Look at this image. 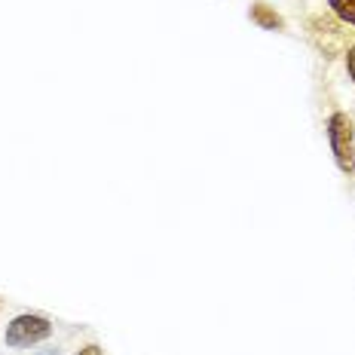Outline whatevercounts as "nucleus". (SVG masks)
<instances>
[{
    "instance_id": "1",
    "label": "nucleus",
    "mask_w": 355,
    "mask_h": 355,
    "mask_svg": "<svg viewBox=\"0 0 355 355\" xmlns=\"http://www.w3.org/2000/svg\"><path fill=\"white\" fill-rule=\"evenodd\" d=\"M328 144L334 153V162L343 175H355V125L349 120V114L337 110L328 116Z\"/></svg>"
},
{
    "instance_id": "2",
    "label": "nucleus",
    "mask_w": 355,
    "mask_h": 355,
    "mask_svg": "<svg viewBox=\"0 0 355 355\" xmlns=\"http://www.w3.org/2000/svg\"><path fill=\"white\" fill-rule=\"evenodd\" d=\"M49 337H53V322H49L46 315L25 313V315H16V319L6 324L3 343L10 346V349H28V346H37Z\"/></svg>"
},
{
    "instance_id": "3",
    "label": "nucleus",
    "mask_w": 355,
    "mask_h": 355,
    "mask_svg": "<svg viewBox=\"0 0 355 355\" xmlns=\"http://www.w3.org/2000/svg\"><path fill=\"white\" fill-rule=\"evenodd\" d=\"M248 16H251V21H254L257 28H263V31H282L285 28V19L279 16L270 3H254Z\"/></svg>"
},
{
    "instance_id": "4",
    "label": "nucleus",
    "mask_w": 355,
    "mask_h": 355,
    "mask_svg": "<svg viewBox=\"0 0 355 355\" xmlns=\"http://www.w3.org/2000/svg\"><path fill=\"white\" fill-rule=\"evenodd\" d=\"M328 6L340 21H346V25L355 28V0H328Z\"/></svg>"
},
{
    "instance_id": "5",
    "label": "nucleus",
    "mask_w": 355,
    "mask_h": 355,
    "mask_svg": "<svg viewBox=\"0 0 355 355\" xmlns=\"http://www.w3.org/2000/svg\"><path fill=\"white\" fill-rule=\"evenodd\" d=\"M73 355H105V349H101L98 343H89V346H83V349L73 352Z\"/></svg>"
},
{
    "instance_id": "6",
    "label": "nucleus",
    "mask_w": 355,
    "mask_h": 355,
    "mask_svg": "<svg viewBox=\"0 0 355 355\" xmlns=\"http://www.w3.org/2000/svg\"><path fill=\"white\" fill-rule=\"evenodd\" d=\"M346 71H349V77L355 80V46H349V53H346Z\"/></svg>"
},
{
    "instance_id": "7",
    "label": "nucleus",
    "mask_w": 355,
    "mask_h": 355,
    "mask_svg": "<svg viewBox=\"0 0 355 355\" xmlns=\"http://www.w3.org/2000/svg\"><path fill=\"white\" fill-rule=\"evenodd\" d=\"M46 355H58V349H49V352H46Z\"/></svg>"
}]
</instances>
